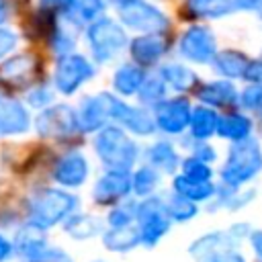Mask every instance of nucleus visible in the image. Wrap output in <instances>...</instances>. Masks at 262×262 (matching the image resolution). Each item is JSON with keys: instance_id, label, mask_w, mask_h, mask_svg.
<instances>
[{"instance_id": "nucleus-35", "label": "nucleus", "mask_w": 262, "mask_h": 262, "mask_svg": "<svg viewBox=\"0 0 262 262\" xmlns=\"http://www.w3.org/2000/svg\"><path fill=\"white\" fill-rule=\"evenodd\" d=\"M135 205L133 201H121L115 207H111L106 215V227H125L135 223Z\"/></svg>"}, {"instance_id": "nucleus-8", "label": "nucleus", "mask_w": 262, "mask_h": 262, "mask_svg": "<svg viewBox=\"0 0 262 262\" xmlns=\"http://www.w3.org/2000/svg\"><path fill=\"white\" fill-rule=\"evenodd\" d=\"M92 78H94V63L86 55L70 51L57 57L53 72V86L59 94L72 96Z\"/></svg>"}, {"instance_id": "nucleus-37", "label": "nucleus", "mask_w": 262, "mask_h": 262, "mask_svg": "<svg viewBox=\"0 0 262 262\" xmlns=\"http://www.w3.org/2000/svg\"><path fill=\"white\" fill-rule=\"evenodd\" d=\"M237 106L250 113L262 111V84H250L237 94Z\"/></svg>"}, {"instance_id": "nucleus-14", "label": "nucleus", "mask_w": 262, "mask_h": 262, "mask_svg": "<svg viewBox=\"0 0 262 262\" xmlns=\"http://www.w3.org/2000/svg\"><path fill=\"white\" fill-rule=\"evenodd\" d=\"M37 61L29 53H18L8 57L0 66V84L8 90H25L35 80Z\"/></svg>"}, {"instance_id": "nucleus-4", "label": "nucleus", "mask_w": 262, "mask_h": 262, "mask_svg": "<svg viewBox=\"0 0 262 262\" xmlns=\"http://www.w3.org/2000/svg\"><path fill=\"white\" fill-rule=\"evenodd\" d=\"M78 196L63 188H45L31 201L29 221L49 229L57 223H63L74 211H78Z\"/></svg>"}, {"instance_id": "nucleus-23", "label": "nucleus", "mask_w": 262, "mask_h": 262, "mask_svg": "<svg viewBox=\"0 0 262 262\" xmlns=\"http://www.w3.org/2000/svg\"><path fill=\"white\" fill-rule=\"evenodd\" d=\"M254 131V121L244 115V113H225L219 115V123H217V135L221 139H227L229 143L242 141L246 137H252Z\"/></svg>"}, {"instance_id": "nucleus-45", "label": "nucleus", "mask_w": 262, "mask_h": 262, "mask_svg": "<svg viewBox=\"0 0 262 262\" xmlns=\"http://www.w3.org/2000/svg\"><path fill=\"white\" fill-rule=\"evenodd\" d=\"M248 239H250V246H252L256 258L262 262V229H250Z\"/></svg>"}, {"instance_id": "nucleus-9", "label": "nucleus", "mask_w": 262, "mask_h": 262, "mask_svg": "<svg viewBox=\"0 0 262 262\" xmlns=\"http://www.w3.org/2000/svg\"><path fill=\"white\" fill-rule=\"evenodd\" d=\"M106 100H108V119L115 125L123 127L125 131L133 133V135H139V137H147L158 131L149 108L131 106L115 92H106Z\"/></svg>"}, {"instance_id": "nucleus-24", "label": "nucleus", "mask_w": 262, "mask_h": 262, "mask_svg": "<svg viewBox=\"0 0 262 262\" xmlns=\"http://www.w3.org/2000/svg\"><path fill=\"white\" fill-rule=\"evenodd\" d=\"M217 123H219V115L215 108L211 106H205V104H199L190 111V119H188V135L190 139H211L215 133H217Z\"/></svg>"}, {"instance_id": "nucleus-39", "label": "nucleus", "mask_w": 262, "mask_h": 262, "mask_svg": "<svg viewBox=\"0 0 262 262\" xmlns=\"http://www.w3.org/2000/svg\"><path fill=\"white\" fill-rule=\"evenodd\" d=\"M51 100H53V92H51L49 88H45V86L31 90L29 96H27V102H29L31 106H35V108H45V106L51 104Z\"/></svg>"}, {"instance_id": "nucleus-30", "label": "nucleus", "mask_w": 262, "mask_h": 262, "mask_svg": "<svg viewBox=\"0 0 262 262\" xmlns=\"http://www.w3.org/2000/svg\"><path fill=\"white\" fill-rule=\"evenodd\" d=\"M158 184H160V172L149 164H141L131 172V192L139 199L156 194Z\"/></svg>"}, {"instance_id": "nucleus-6", "label": "nucleus", "mask_w": 262, "mask_h": 262, "mask_svg": "<svg viewBox=\"0 0 262 262\" xmlns=\"http://www.w3.org/2000/svg\"><path fill=\"white\" fill-rule=\"evenodd\" d=\"M115 6L121 25L139 35H147V33L164 35L170 29L168 16L147 0H121Z\"/></svg>"}, {"instance_id": "nucleus-10", "label": "nucleus", "mask_w": 262, "mask_h": 262, "mask_svg": "<svg viewBox=\"0 0 262 262\" xmlns=\"http://www.w3.org/2000/svg\"><path fill=\"white\" fill-rule=\"evenodd\" d=\"M217 53V37L207 25H190L178 39V55L196 66H209Z\"/></svg>"}, {"instance_id": "nucleus-43", "label": "nucleus", "mask_w": 262, "mask_h": 262, "mask_svg": "<svg viewBox=\"0 0 262 262\" xmlns=\"http://www.w3.org/2000/svg\"><path fill=\"white\" fill-rule=\"evenodd\" d=\"M207 262H246V258L237 250H223V252L211 256Z\"/></svg>"}, {"instance_id": "nucleus-26", "label": "nucleus", "mask_w": 262, "mask_h": 262, "mask_svg": "<svg viewBox=\"0 0 262 262\" xmlns=\"http://www.w3.org/2000/svg\"><path fill=\"white\" fill-rule=\"evenodd\" d=\"M102 244H104L106 250H111L115 254H127L131 250H135L137 246H141L135 223L125 225V227H106V229H102Z\"/></svg>"}, {"instance_id": "nucleus-36", "label": "nucleus", "mask_w": 262, "mask_h": 262, "mask_svg": "<svg viewBox=\"0 0 262 262\" xmlns=\"http://www.w3.org/2000/svg\"><path fill=\"white\" fill-rule=\"evenodd\" d=\"M180 174L186 176V178H192V180H201V182H209L213 178V168L207 164V162H201L192 156L180 160Z\"/></svg>"}, {"instance_id": "nucleus-17", "label": "nucleus", "mask_w": 262, "mask_h": 262, "mask_svg": "<svg viewBox=\"0 0 262 262\" xmlns=\"http://www.w3.org/2000/svg\"><path fill=\"white\" fill-rule=\"evenodd\" d=\"M76 117H78V127L82 133H96L98 129L108 125L111 119H108L106 92L84 96L80 102V108L76 111Z\"/></svg>"}, {"instance_id": "nucleus-16", "label": "nucleus", "mask_w": 262, "mask_h": 262, "mask_svg": "<svg viewBox=\"0 0 262 262\" xmlns=\"http://www.w3.org/2000/svg\"><path fill=\"white\" fill-rule=\"evenodd\" d=\"M127 47H129L131 61H135L141 68L158 66L168 51V43H166L164 35H158V33L137 35L127 43Z\"/></svg>"}, {"instance_id": "nucleus-40", "label": "nucleus", "mask_w": 262, "mask_h": 262, "mask_svg": "<svg viewBox=\"0 0 262 262\" xmlns=\"http://www.w3.org/2000/svg\"><path fill=\"white\" fill-rule=\"evenodd\" d=\"M76 0H39V8L49 10L53 14H68Z\"/></svg>"}, {"instance_id": "nucleus-18", "label": "nucleus", "mask_w": 262, "mask_h": 262, "mask_svg": "<svg viewBox=\"0 0 262 262\" xmlns=\"http://www.w3.org/2000/svg\"><path fill=\"white\" fill-rule=\"evenodd\" d=\"M196 96L201 100V104L211 106V108H229L237 104V94L239 90L235 88L233 80H211L205 84L196 86Z\"/></svg>"}, {"instance_id": "nucleus-48", "label": "nucleus", "mask_w": 262, "mask_h": 262, "mask_svg": "<svg viewBox=\"0 0 262 262\" xmlns=\"http://www.w3.org/2000/svg\"><path fill=\"white\" fill-rule=\"evenodd\" d=\"M258 121H260V123H258V127H260V131H262V111L258 113Z\"/></svg>"}, {"instance_id": "nucleus-15", "label": "nucleus", "mask_w": 262, "mask_h": 262, "mask_svg": "<svg viewBox=\"0 0 262 262\" xmlns=\"http://www.w3.org/2000/svg\"><path fill=\"white\" fill-rule=\"evenodd\" d=\"M90 176V164L82 151L61 156L53 166V180L63 188H80Z\"/></svg>"}, {"instance_id": "nucleus-32", "label": "nucleus", "mask_w": 262, "mask_h": 262, "mask_svg": "<svg viewBox=\"0 0 262 262\" xmlns=\"http://www.w3.org/2000/svg\"><path fill=\"white\" fill-rule=\"evenodd\" d=\"M104 8H106V0H76V4L66 16L74 25H88L94 18L102 16Z\"/></svg>"}, {"instance_id": "nucleus-47", "label": "nucleus", "mask_w": 262, "mask_h": 262, "mask_svg": "<svg viewBox=\"0 0 262 262\" xmlns=\"http://www.w3.org/2000/svg\"><path fill=\"white\" fill-rule=\"evenodd\" d=\"M8 16V8H6V2H0V25L6 20Z\"/></svg>"}, {"instance_id": "nucleus-27", "label": "nucleus", "mask_w": 262, "mask_h": 262, "mask_svg": "<svg viewBox=\"0 0 262 262\" xmlns=\"http://www.w3.org/2000/svg\"><path fill=\"white\" fill-rule=\"evenodd\" d=\"M172 188L176 194L192 201V203H205V201H211L215 196V184L209 180V182H201V180H192V178H186L182 174H176L174 180H172Z\"/></svg>"}, {"instance_id": "nucleus-44", "label": "nucleus", "mask_w": 262, "mask_h": 262, "mask_svg": "<svg viewBox=\"0 0 262 262\" xmlns=\"http://www.w3.org/2000/svg\"><path fill=\"white\" fill-rule=\"evenodd\" d=\"M235 10H246V12H256L262 18V0H231Z\"/></svg>"}, {"instance_id": "nucleus-22", "label": "nucleus", "mask_w": 262, "mask_h": 262, "mask_svg": "<svg viewBox=\"0 0 262 262\" xmlns=\"http://www.w3.org/2000/svg\"><path fill=\"white\" fill-rule=\"evenodd\" d=\"M145 68L137 66L135 61H125L121 63L115 74H113V90L117 96L127 98V96H135L139 86L145 80Z\"/></svg>"}, {"instance_id": "nucleus-25", "label": "nucleus", "mask_w": 262, "mask_h": 262, "mask_svg": "<svg viewBox=\"0 0 262 262\" xmlns=\"http://www.w3.org/2000/svg\"><path fill=\"white\" fill-rule=\"evenodd\" d=\"M211 66L221 78L239 80V78H244V70L248 66V55L237 49H223L213 55Z\"/></svg>"}, {"instance_id": "nucleus-19", "label": "nucleus", "mask_w": 262, "mask_h": 262, "mask_svg": "<svg viewBox=\"0 0 262 262\" xmlns=\"http://www.w3.org/2000/svg\"><path fill=\"white\" fill-rule=\"evenodd\" d=\"M29 127H31L29 111L18 100L0 94V137L27 133Z\"/></svg>"}, {"instance_id": "nucleus-5", "label": "nucleus", "mask_w": 262, "mask_h": 262, "mask_svg": "<svg viewBox=\"0 0 262 262\" xmlns=\"http://www.w3.org/2000/svg\"><path fill=\"white\" fill-rule=\"evenodd\" d=\"M135 227L139 233V242L145 248H156L168 235L172 219L168 217L162 196L149 194L135 205Z\"/></svg>"}, {"instance_id": "nucleus-50", "label": "nucleus", "mask_w": 262, "mask_h": 262, "mask_svg": "<svg viewBox=\"0 0 262 262\" xmlns=\"http://www.w3.org/2000/svg\"><path fill=\"white\" fill-rule=\"evenodd\" d=\"M0 2H4V0H0Z\"/></svg>"}, {"instance_id": "nucleus-34", "label": "nucleus", "mask_w": 262, "mask_h": 262, "mask_svg": "<svg viewBox=\"0 0 262 262\" xmlns=\"http://www.w3.org/2000/svg\"><path fill=\"white\" fill-rule=\"evenodd\" d=\"M20 260L23 262H74L72 256L66 250H61L57 246H51L49 242H43V244L35 246L27 254H23Z\"/></svg>"}, {"instance_id": "nucleus-1", "label": "nucleus", "mask_w": 262, "mask_h": 262, "mask_svg": "<svg viewBox=\"0 0 262 262\" xmlns=\"http://www.w3.org/2000/svg\"><path fill=\"white\" fill-rule=\"evenodd\" d=\"M94 151L106 170L131 172L139 162V145L119 125H104L94 135Z\"/></svg>"}, {"instance_id": "nucleus-31", "label": "nucleus", "mask_w": 262, "mask_h": 262, "mask_svg": "<svg viewBox=\"0 0 262 262\" xmlns=\"http://www.w3.org/2000/svg\"><path fill=\"white\" fill-rule=\"evenodd\" d=\"M164 205H166V211H168V217L172 219V223H188L199 215V205L176 194V192L168 194L164 199Z\"/></svg>"}, {"instance_id": "nucleus-29", "label": "nucleus", "mask_w": 262, "mask_h": 262, "mask_svg": "<svg viewBox=\"0 0 262 262\" xmlns=\"http://www.w3.org/2000/svg\"><path fill=\"white\" fill-rule=\"evenodd\" d=\"M186 10L194 18H223L235 12V6L231 0H186Z\"/></svg>"}, {"instance_id": "nucleus-28", "label": "nucleus", "mask_w": 262, "mask_h": 262, "mask_svg": "<svg viewBox=\"0 0 262 262\" xmlns=\"http://www.w3.org/2000/svg\"><path fill=\"white\" fill-rule=\"evenodd\" d=\"M63 231L72 239H90V237L102 233V221L98 217H94V215L74 211L63 221Z\"/></svg>"}, {"instance_id": "nucleus-21", "label": "nucleus", "mask_w": 262, "mask_h": 262, "mask_svg": "<svg viewBox=\"0 0 262 262\" xmlns=\"http://www.w3.org/2000/svg\"><path fill=\"white\" fill-rule=\"evenodd\" d=\"M158 76L164 80V84L168 88H172L174 92L182 94V92H190V90H196V86L201 84L199 82V76L184 63L180 61H168V63H162L160 70H158Z\"/></svg>"}, {"instance_id": "nucleus-3", "label": "nucleus", "mask_w": 262, "mask_h": 262, "mask_svg": "<svg viewBox=\"0 0 262 262\" xmlns=\"http://www.w3.org/2000/svg\"><path fill=\"white\" fill-rule=\"evenodd\" d=\"M86 41L96 63H111L129 43L125 27L108 16H98L86 27Z\"/></svg>"}, {"instance_id": "nucleus-13", "label": "nucleus", "mask_w": 262, "mask_h": 262, "mask_svg": "<svg viewBox=\"0 0 262 262\" xmlns=\"http://www.w3.org/2000/svg\"><path fill=\"white\" fill-rule=\"evenodd\" d=\"M131 196V172L106 170L92 188V201L98 207H115Z\"/></svg>"}, {"instance_id": "nucleus-41", "label": "nucleus", "mask_w": 262, "mask_h": 262, "mask_svg": "<svg viewBox=\"0 0 262 262\" xmlns=\"http://www.w3.org/2000/svg\"><path fill=\"white\" fill-rule=\"evenodd\" d=\"M250 84H262V57L258 59H248V66L244 70V78Z\"/></svg>"}, {"instance_id": "nucleus-33", "label": "nucleus", "mask_w": 262, "mask_h": 262, "mask_svg": "<svg viewBox=\"0 0 262 262\" xmlns=\"http://www.w3.org/2000/svg\"><path fill=\"white\" fill-rule=\"evenodd\" d=\"M166 94H168V86L164 84V80H162L160 76H145V80H143V84L139 86V90H137L135 96L139 98L141 106L154 108L160 100L166 98Z\"/></svg>"}, {"instance_id": "nucleus-7", "label": "nucleus", "mask_w": 262, "mask_h": 262, "mask_svg": "<svg viewBox=\"0 0 262 262\" xmlns=\"http://www.w3.org/2000/svg\"><path fill=\"white\" fill-rule=\"evenodd\" d=\"M250 233V225L248 223H233L227 229H217V231H209L201 237H196L190 246H188V254L194 262H207L211 256L223 252V250H237L244 239Z\"/></svg>"}, {"instance_id": "nucleus-12", "label": "nucleus", "mask_w": 262, "mask_h": 262, "mask_svg": "<svg viewBox=\"0 0 262 262\" xmlns=\"http://www.w3.org/2000/svg\"><path fill=\"white\" fill-rule=\"evenodd\" d=\"M190 102L186 96H172V98H164L154 106V123L156 129L166 133V135H182L188 127V119H190Z\"/></svg>"}, {"instance_id": "nucleus-42", "label": "nucleus", "mask_w": 262, "mask_h": 262, "mask_svg": "<svg viewBox=\"0 0 262 262\" xmlns=\"http://www.w3.org/2000/svg\"><path fill=\"white\" fill-rule=\"evenodd\" d=\"M16 47V35L8 29H0V59L6 57Z\"/></svg>"}, {"instance_id": "nucleus-49", "label": "nucleus", "mask_w": 262, "mask_h": 262, "mask_svg": "<svg viewBox=\"0 0 262 262\" xmlns=\"http://www.w3.org/2000/svg\"><path fill=\"white\" fill-rule=\"evenodd\" d=\"M94 262H104V260H94Z\"/></svg>"}, {"instance_id": "nucleus-38", "label": "nucleus", "mask_w": 262, "mask_h": 262, "mask_svg": "<svg viewBox=\"0 0 262 262\" xmlns=\"http://www.w3.org/2000/svg\"><path fill=\"white\" fill-rule=\"evenodd\" d=\"M190 156L196 158V160H201V162L211 164V162L217 160V149H215L207 139H205V141L192 139V143H190Z\"/></svg>"}, {"instance_id": "nucleus-20", "label": "nucleus", "mask_w": 262, "mask_h": 262, "mask_svg": "<svg viewBox=\"0 0 262 262\" xmlns=\"http://www.w3.org/2000/svg\"><path fill=\"white\" fill-rule=\"evenodd\" d=\"M145 164L156 168L160 174H174L180 168V154L170 139H158L143 151Z\"/></svg>"}, {"instance_id": "nucleus-11", "label": "nucleus", "mask_w": 262, "mask_h": 262, "mask_svg": "<svg viewBox=\"0 0 262 262\" xmlns=\"http://www.w3.org/2000/svg\"><path fill=\"white\" fill-rule=\"evenodd\" d=\"M35 129L43 139H66L80 131L76 111L70 104H51L41 108L35 119Z\"/></svg>"}, {"instance_id": "nucleus-2", "label": "nucleus", "mask_w": 262, "mask_h": 262, "mask_svg": "<svg viewBox=\"0 0 262 262\" xmlns=\"http://www.w3.org/2000/svg\"><path fill=\"white\" fill-rule=\"evenodd\" d=\"M262 172V145L254 137L231 143L227 158L219 170L221 182L229 186H244Z\"/></svg>"}, {"instance_id": "nucleus-46", "label": "nucleus", "mask_w": 262, "mask_h": 262, "mask_svg": "<svg viewBox=\"0 0 262 262\" xmlns=\"http://www.w3.org/2000/svg\"><path fill=\"white\" fill-rule=\"evenodd\" d=\"M14 254V248H12V242H8L2 233H0V262H6L10 260Z\"/></svg>"}]
</instances>
